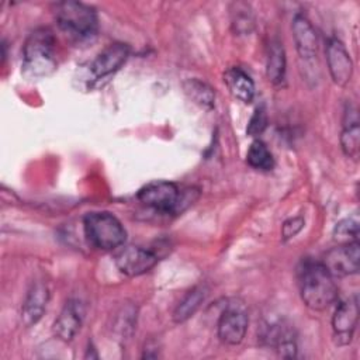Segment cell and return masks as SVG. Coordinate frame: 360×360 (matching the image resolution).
<instances>
[{"mask_svg": "<svg viewBox=\"0 0 360 360\" xmlns=\"http://www.w3.org/2000/svg\"><path fill=\"white\" fill-rule=\"evenodd\" d=\"M300 292L304 304L312 311L329 308L338 298L335 277L322 262H305L298 273Z\"/></svg>", "mask_w": 360, "mask_h": 360, "instance_id": "cell-1", "label": "cell"}, {"mask_svg": "<svg viewBox=\"0 0 360 360\" xmlns=\"http://www.w3.org/2000/svg\"><path fill=\"white\" fill-rule=\"evenodd\" d=\"M22 68L34 77H44L56 69L55 37L49 28L34 30L22 49Z\"/></svg>", "mask_w": 360, "mask_h": 360, "instance_id": "cell-2", "label": "cell"}, {"mask_svg": "<svg viewBox=\"0 0 360 360\" xmlns=\"http://www.w3.org/2000/svg\"><path fill=\"white\" fill-rule=\"evenodd\" d=\"M194 190L180 191L179 187L167 180H156L145 184L138 191V200L162 214H180L198 197H193Z\"/></svg>", "mask_w": 360, "mask_h": 360, "instance_id": "cell-3", "label": "cell"}, {"mask_svg": "<svg viewBox=\"0 0 360 360\" xmlns=\"http://www.w3.org/2000/svg\"><path fill=\"white\" fill-rule=\"evenodd\" d=\"M55 18L63 32L75 39H89L97 32L96 10L82 1H62L55 6Z\"/></svg>", "mask_w": 360, "mask_h": 360, "instance_id": "cell-4", "label": "cell"}, {"mask_svg": "<svg viewBox=\"0 0 360 360\" xmlns=\"http://www.w3.org/2000/svg\"><path fill=\"white\" fill-rule=\"evenodd\" d=\"M83 228L89 243L101 250L117 249L127 239V232L120 219L107 211L86 214Z\"/></svg>", "mask_w": 360, "mask_h": 360, "instance_id": "cell-5", "label": "cell"}, {"mask_svg": "<svg viewBox=\"0 0 360 360\" xmlns=\"http://www.w3.org/2000/svg\"><path fill=\"white\" fill-rule=\"evenodd\" d=\"M248 323L249 318L246 307L239 301L228 304L222 311L217 326L219 340L228 346L239 345L246 335Z\"/></svg>", "mask_w": 360, "mask_h": 360, "instance_id": "cell-6", "label": "cell"}, {"mask_svg": "<svg viewBox=\"0 0 360 360\" xmlns=\"http://www.w3.org/2000/svg\"><path fill=\"white\" fill-rule=\"evenodd\" d=\"M158 260L159 257L152 250L134 245L120 249L114 256L117 269L128 277H138L148 273L155 267Z\"/></svg>", "mask_w": 360, "mask_h": 360, "instance_id": "cell-7", "label": "cell"}, {"mask_svg": "<svg viewBox=\"0 0 360 360\" xmlns=\"http://www.w3.org/2000/svg\"><path fill=\"white\" fill-rule=\"evenodd\" d=\"M360 245L359 240L343 243L326 252L322 264L333 277H346L359 271Z\"/></svg>", "mask_w": 360, "mask_h": 360, "instance_id": "cell-8", "label": "cell"}, {"mask_svg": "<svg viewBox=\"0 0 360 360\" xmlns=\"http://www.w3.org/2000/svg\"><path fill=\"white\" fill-rule=\"evenodd\" d=\"M357 321H359V300L354 295L340 302L336 307L335 314L332 316V329H333L336 345L345 346L350 343Z\"/></svg>", "mask_w": 360, "mask_h": 360, "instance_id": "cell-9", "label": "cell"}, {"mask_svg": "<svg viewBox=\"0 0 360 360\" xmlns=\"http://www.w3.org/2000/svg\"><path fill=\"white\" fill-rule=\"evenodd\" d=\"M326 62L335 84L345 87L353 76V62L342 41L330 38L326 44Z\"/></svg>", "mask_w": 360, "mask_h": 360, "instance_id": "cell-10", "label": "cell"}, {"mask_svg": "<svg viewBox=\"0 0 360 360\" xmlns=\"http://www.w3.org/2000/svg\"><path fill=\"white\" fill-rule=\"evenodd\" d=\"M84 305L79 300H68L53 322V333L63 342H70L82 328Z\"/></svg>", "mask_w": 360, "mask_h": 360, "instance_id": "cell-11", "label": "cell"}, {"mask_svg": "<svg viewBox=\"0 0 360 360\" xmlns=\"http://www.w3.org/2000/svg\"><path fill=\"white\" fill-rule=\"evenodd\" d=\"M129 46L115 42L104 48L90 65V72L94 79H104L117 72L128 59Z\"/></svg>", "mask_w": 360, "mask_h": 360, "instance_id": "cell-12", "label": "cell"}, {"mask_svg": "<svg viewBox=\"0 0 360 360\" xmlns=\"http://www.w3.org/2000/svg\"><path fill=\"white\" fill-rule=\"evenodd\" d=\"M49 301L48 285L42 281H37L28 290L21 307V322L25 328L35 325L44 315Z\"/></svg>", "mask_w": 360, "mask_h": 360, "instance_id": "cell-13", "label": "cell"}, {"mask_svg": "<svg viewBox=\"0 0 360 360\" xmlns=\"http://www.w3.org/2000/svg\"><path fill=\"white\" fill-rule=\"evenodd\" d=\"M295 49L302 59H312L318 52V35L304 14H295L291 24Z\"/></svg>", "mask_w": 360, "mask_h": 360, "instance_id": "cell-14", "label": "cell"}, {"mask_svg": "<svg viewBox=\"0 0 360 360\" xmlns=\"http://www.w3.org/2000/svg\"><path fill=\"white\" fill-rule=\"evenodd\" d=\"M340 146L343 153L357 160L360 153V127H359V117L354 107L347 105L345 115H343V129L340 134Z\"/></svg>", "mask_w": 360, "mask_h": 360, "instance_id": "cell-15", "label": "cell"}, {"mask_svg": "<svg viewBox=\"0 0 360 360\" xmlns=\"http://www.w3.org/2000/svg\"><path fill=\"white\" fill-rule=\"evenodd\" d=\"M224 82L229 90V93L238 98L239 101L249 104L255 98V83L250 79V76L242 70L240 68H229L224 73Z\"/></svg>", "mask_w": 360, "mask_h": 360, "instance_id": "cell-16", "label": "cell"}, {"mask_svg": "<svg viewBox=\"0 0 360 360\" xmlns=\"http://www.w3.org/2000/svg\"><path fill=\"white\" fill-rule=\"evenodd\" d=\"M266 76L273 84H280L285 77V51L283 42L277 38L271 39L269 44Z\"/></svg>", "mask_w": 360, "mask_h": 360, "instance_id": "cell-17", "label": "cell"}, {"mask_svg": "<svg viewBox=\"0 0 360 360\" xmlns=\"http://www.w3.org/2000/svg\"><path fill=\"white\" fill-rule=\"evenodd\" d=\"M207 294H208V290L205 285L200 284V285L193 287L174 308L173 321L176 323H181V322H186L187 319H190L197 312L200 305L204 302Z\"/></svg>", "mask_w": 360, "mask_h": 360, "instance_id": "cell-18", "label": "cell"}, {"mask_svg": "<svg viewBox=\"0 0 360 360\" xmlns=\"http://www.w3.org/2000/svg\"><path fill=\"white\" fill-rule=\"evenodd\" d=\"M183 90L186 96L202 110H212L215 104V91L204 80L193 77L183 82Z\"/></svg>", "mask_w": 360, "mask_h": 360, "instance_id": "cell-19", "label": "cell"}, {"mask_svg": "<svg viewBox=\"0 0 360 360\" xmlns=\"http://www.w3.org/2000/svg\"><path fill=\"white\" fill-rule=\"evenodd\" d=\"M231 11V25L233 32L238 35L249 34L253 30L255 18L250 4L245 1H233L229 7Z\"/></svg>", "mask_w": 360, "mask_h": 360, "instance_id": "cell-20", "label": "cell"}, {"mask_svg": "<svg viewBox=\"0 0 360 360\" xmlns=\"http://www.w3.org/2000/svg\"><path fill=\"white\" fill-rule=\"evenodd\" d=\"M246 162L250 167L262 172H270L274 167V158L266 143L260 139H255L246 153Z\"/></svg>", "mask_w": 360, "mask_h": 360, "instance_id": "cell-21", "label": "cell"}, {"mask_svg": "<svg viewBox=\"0 0 360 360\" xmlns=\"http://www.w3.org/2000/svg\"><path fill=\"white\" fill-rule=\"evenodd\" d=\"M359 238V222L353 218L339 221L333 228V239L340 245L356 242Z\"/></svg>", "mask_w": 360, "mask_h": 360, "instance_id": "cell-22", "label": "cell"}, {"mask_svg": "<svg viewBox=\"0 0 360 360\" xmlns=\"http://www.w3.org/2000/svg\"><path fill=\"white\" fill-rule=\"evenodd\" d=\"M267 127V112L263 105L256 107L253 115L250 117V121L246 128V134L249 136H259Z\"/></svg>", "mask_w": 360, "mask_h": 360, "instance_id": "cell-23", "label": "cell"}, {"mask_svg": "<svg viewBox=\"0 0 360 360\" xmlns=\"http://www.w3.org/2000/svg\"><path fill=\"white\" fill-rule=\"evenodd\" d=\"M304 226V218L302 217H294L290 218L287 221H284L283 226H281V236L283 240H288L291 238H294Z\"/></svg>", "mask_w": 360, "mask_h": 360, "instance_id": "cell-24", "label": "cell"}]
</instances>
